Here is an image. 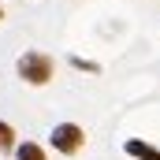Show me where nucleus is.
<instances>
[{
  "label": "nucleus",
  "instance_id": "f257e3e1",
  "mask_svg": "<svg viewBox=\"0 0 160 160\" xmlns=\"http://www.w3.org/2000/svg\"><path fill=\"white\" fill-rule=\"evenodd\" d=\"M19 78H26L30 86H45L52 78V60L45 52H22L19 60Z\"/></svg>",
  "mask_w": 160,
  "mask_h": 160
},
{
  "label": "nucleus",
  "instance_id": "f03ea898",
  "mask_svg": "<svg viewBox=\"0 0 160 160\" xmlns=\"http://www.w3.org/2000/svg\"><path fill=\"white\" fill-rule=\"evenodd\" d=\"M82 142H86V134H82V127L75 123H60V127H52V149H60V153H78Z\"/></svg>",
  "mask_w": 160,
  "mask_h": 160
},
{
  "label": "nucleus",
  "instance_id": "7ed1b4c3",
  "mask_svg": "<svg viewBox=\"0 0 160 160\" xmlns=\"http://www.w3.org/2000/svg\"><path fill=\"white\" fill-rule=\"evenodd\" d=\"M130 157H138V160H160V149H153V145H145V142H138V138H130L127 145H123Z\"/></svg>",
  "mask_w": 160,
  "mask_h": 160
},
{
  "label": "nucleus",
  "instance_id": "20e7f679",
  "mask_svg": "<svg viewBox=\"0 0 160 160\" xmlns=\"http://www.w3.org/2000/svg\"><path fill=\"white\" fill-rule=\"evenodd\" d=\"M15 157H19V160H48V157H45V149L34 145V142H22V145L15 149Z\"/></svg>",
  "mask_w": 160,
  "mask_h": 160
},
{
  "label": "nucleus",
  "instance_id": "39448f33",
  "mask_svg": "<svg viewBox=\"0 0 160 160\" xmlns=\"http://www.w3.org/2000/svg\"><path fill=\"white\" fill-rule=\"evenodd\" d=\"M11 145H15V130L8 123H0V149H11Z\"/></svg>",
  "mask_w": 160,
  "mask_h": 160
},
{
  "label": "nucleus",
  "instance_id": "423d86ee",
  "mask_svg": "<svg viewBox=\"0 0 160 160\" xmlns=\"http://www.w3.org/2000/svg\"><path fill=\"white\" fill-rule=\"evenodd\" d=\"M0 19H4V11H0Z\"/></svg>",
  "mask_w": 160,
  "mask_h": 160
}]
</instances>
